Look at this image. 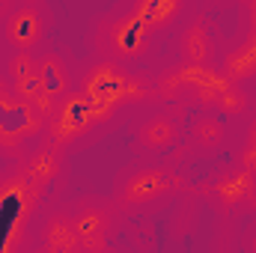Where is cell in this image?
<instances>
[{"label": "cell", "instance_id": "cell-1", "mask_svg": "<svg viewBox=\"0 0 256 253\" xmlns=\"http://www.w3.org/2000/svg\"><path fill=\"white\" fill-rule=\"evenodd\" d=\"M158 92L164 98H188L194 104H202L208 110H220V114H242L250 98L244 96V90L230 80L224 72H214L212 66H191V63H179L173 68H167L158 78Z\"/></svg>", "mask_w": 256, "mask_h": 253}, {"label": "cell", "instance_id": "cell-2", "mask_svg": "<svg viewBox=\"0 0 256 253\" xmlns=\"http://www.w3.org/2000/svg\"><path fill=\"white\" fill-rule=\"evenodd\" d=\"M78 90L84 96H90L96 104H102L104 110H110V114H116L126 104H140V102H146L155 92L149 78H143L137 72H128L116 60L92 63L84 72Z\"/></svg>", "mask_w": 256, "mask_h": 253}, {"label": "cell", "instance_id": "cell-3", "mask_svg": "<svg viewBox=\"0 0 256 253\" xmlns=\"http://www.w3.org/2000/svg\"><path fill=\"white\" fill-rule=\"evenodd\" d=\"M114 114L104 110L102 104H96L90 96H84L80 90H72L68 96H63L57 102V108L51 110V116L45 120V134H48V143L54 146H72L78 143L84 134H90L96 126H102L104 120H110Z\"/></svg>", "mask_w": 256, "mask_h": 253}, {"label": "cell", "instance_id": "cell-4", "mask_svg": "<svg viewBox=\"0 0 256 253\" xmlns=\"http://www.w3.org/2000/svg\"><path fill=\"white\" fill-rule=\"evenodd\" d=\"M182 188V176L173 173L170 167H137L116 185V202L122 208H149L164 200H170Z\"/></svg>", "mask_w": 256, "mask_h": 253}, {"label": "cell", "instance_id": "cell-5", "mask_svg": "<svg viewBox=\"0 0 256 253\" xmlns=\"http://www.w3.org/2000/svg\"><path fill=\"white\" fill-rule=\"evenodd\" d=\"M45 131V116L24 102L18 92H0V155L18 158L27 149V140Z\"/></svg>", "mask_w": 256, "mask_h": 253}, {"label": "cell", "instance_id": "cell-6", "mask_svg": "<svg viewBox=\"0 0 256 253\" xmlns=\"http://www.w3.org/2000/svg\"><path fill=\"white\" fill-rule=\"evenodd\" d=\"M152 33L155 30L149 24H143L134 12H122V15H114V18L102 21L98 45L108 54V60L128 63V60H137V57L146 54V48L152 42Z\"/></svg>", "mask_w": 256, "mask_h": 253}, {"label": "cell", "instance_id": "cell-7", "mask_svg": "<svg viewBox=\"0 0 256 253\" xmlns=\"http://www.w3.org/2000/svg\"><path fill=\"white\" fill-rule=\"evenodd\" d=\"M48 9L39 0H24L3 18V39L12 51H39L48 39Z\"/></svg>", "mask_w": 256, "mask_h": 253}, {"label": "cell", "instance_id": "cell-8", "mask_svg": "<svg viewBox=\"0 0 256 253\" xmlns=\"http://www.w3.org/2000/svg\"><path fill=\"white\" fill-rule=\"evenodd\" d=\"M74 230L80 236L84 250H104L110 236L116 232V214L104 200H84L72 212Z\"/></svg>", "mask_w": 256, "mask_h": 253}, {"label": "cell", "instance_id": "cell-9", "mask_svg": "<svg viewBox=\"0 0 256 253\" xmlns=\"http://www.w3.org/2000/svg\"><path fill=\"white\" fill-rule=\"evenodd\" d=\"M208 196L220 208H256V173L244 164H232L224 173H218L208 185Z\"/></svg>", "mask_w": 256, "mask_h": 253}, {"label": "cell", "instance_id": "cell-10", "mask_svg": "<svg viewBox=\"0 0 256 253\" xmlns=\"http://www.w3.org/2000/svg\"><path fill=\"white\" fill-rule=\"evenodd\" d=\"M74 86H72V74H68V68H66L63 57H57V54H48V57H42L39 60V96L30 102L45 120L51 116V110L57 108V102L68 96Z\"/></svg>", "mask_w": 256, "mask_h": 253}, {"label": "cell", "instance_id": "cell-11", "mask_svg": "<svg viewBox=\"0 0 256 253\" xmlns=\"http://www.w3.org/2000/svg\"><path fill=\"white\" fill-rule=\"evenodd\" d=\"M182 131H179V120L173 114H152L146 116L140 126H137V146L149 155H158V152H167L179 143Z\"/></svg>", "mask_w": 256, "mask_h": 253}, {"label": "cell", "instance_id": "cell-12", "mask_svg": "<svg viewBox=\"0 0 256 253\" xmlns=\"http://www.w3.org/2000/svg\"><path fill=\"white\" fill-rule=\"evenodd\" d=\"M179 54H182V63L191 66H214L218 60V42H214V33L206 21H188L182 36H179Z\"/></svg>", "mask_w": 256, "mask_h": 253}, {"label": "cell", "instance_id": "cell-13", "mask_svg": "<svg viewBox=\"0 0 256 253\" xmlns=\"http://www.w3.org/2000/svg\"><path fill=\"white\" fill-rule=\"evenodd\" d=\"M60 173V146H54V143H48V146H42V149H36L27 161H24V167H21V188L27 190H45L51 182H54V176Z\"/></svg>", "mask_w": 256, "mask_h": 253}, {"label": "cell", "instance_id": "cell-14", "mask_svg": "<svg viewBox=\"0 0 256 253\" xmlns=\"http://www.w3.org/2000/svg\"><path fill=\"white\" fill-rule=\"evenodd\" d=\"M6 78L12 84V92H18L24 102H33L39 96V60L33 51H15L6 63Z\"/></svg>", "mask_w": 256, "mask_h": 253}, {"label": "cell", "instance_id": "cell-15", "mask_svg": "<svg viewBox=\"0 0 256 253\" xmlns=\"http://www.w3.org/2000/svg\"><path fill=\"white\" fill-rule=\"evenodd\" d=\"M42 250L48 253H74L80 248V236L74 230L72 212H54L42 226Z\"/></svg>", "mask_w": 256, "mask_h": 253}, {"label": "cell", "instance_id": "cell-16", "mask_svg": "<svg viewBox=\"0 0 256 253\" xmlns=\"http://www.w3.org/2000/svg\"><path fill=\"white\" fill-rule=\"evenodd\" d=\"M226 140V128H224V120L218 114H200L194 116L191 131H188V143H191L194 152L200 155H214Z\"/></svg>", "mask_w": 256, "mask_h": 253}, {"label": "cell", "instance_id": "cell-17", "mask_svg": "<svg viewBox=\"0 0 256 253\" xmlns=\"http://www.w3.org/2000/svg\"><path fill=\"white\" fill-rule=\"evenodd\" d=\"M182 9H185V0H134V6H131V12L152 30L173 27L179 21Z\"/></svg>", "mask_w": 256, "mask_h": 253}, {"label": "cell", "instance_id": "cell-18", "mask_svg": "<svg viewBox=\"0 0 256 253\" xmlns=\"http://www.w3.org/2000/svg\"><path fill=\"white\" fill-rule=\"evenodd\" d=\"M220 72L236 80V84H244V80H254L256 78V39L248 42H238L236 48H230L220 60Z\"/></svg>", "mask_w": 256, "mask_h": 253}, {"label": "cell", "instance_id": "cell-19", "mask_svg": "<svg viewBox=\"0 0 256 253\" xmlns=\"http://www.w3.org/2000/svg\"><path fill=\"white\" fill-rule=\"evenodd\" d=\"M238 164H244L248 170L256 173V120L248 128V137H244V146L238 149Z\"/></svg>", "mask_w": 256, "mask_h": 253}, {"label": "cell", "instance_id": "cell-20", "mask_svg": "<svg viewBox=\"0 0 256 253\" xmlns=\"http://www.w3.org/2000/svg\"><path fill=\"white\" fill-rule=\"evenodd\" d=\"M12 12V0H0V18H6Z\"/></svg>", "mask_w": 256, "mask_h": 253}, {"label": "cell", "instance_id": "cell-21", "mask_svg": "<svg viewBox=\"0 0 256 253\" xmlns=\"http://www.w3.org/2000/svg\"><path fill=\"white\" fill-rule=\"evenodd\" d=\"M3 90H9V78H6V72L0 68V92H3Z\"/></svg>", "mask_w": 256, "mask_h": 253}, {"label": "cell", "instance_id": "cell-22", "mask_svg": "<svg viewBox=\"0 0 256 253\" xmlns=\"http://www.w3.org/2000/svg\"><path fill=\"white\" fill-rule=\"evenodd\" d=\"M244 244H248V248H250V250H256V230H254V232H250V238H248V242H244Z\"/></svg>", "mask_w": 256, "mask_h": 253}, {"label": "cell", "instance_id": "cell-23", "mask_svg": "<svg viewBox=\"0 0 256 253\" xmlns=\"http://www.w3.org/2000/svg\"><path fill=\"white\" fill-rule=\"evenodd\" d=\"M21 3H24V0H21Z\"/></svg>", "mask_w": 256, "mask_h": 253}]
</instances>
